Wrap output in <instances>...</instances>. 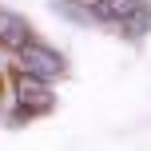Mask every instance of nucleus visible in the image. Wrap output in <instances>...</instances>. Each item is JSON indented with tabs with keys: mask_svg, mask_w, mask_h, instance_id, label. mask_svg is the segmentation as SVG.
Segmentation results:
<instances>
[{
	"mask_svg": "<svg viewBox=\"0 0 151 151\" xmlns=\"http://www.w3.org/2000/svg\"><path fill=\"white\" fill-rule=\"evenodd\" d=\"M20 68L28 76H40V80H56V76H64V56H56L52 48L36 44V40H24L20 48Z\"/></svg>",
	"mask_w": 151,
	"mask_h": 151,
	"instance_id": "nucleus-1",
	"label": "nucleus"
},
{
	"mask_svg": "<svg viewBox=\"0 0 151 151\" xmlns=\"http://www.w3.org/2000/svg\"><path fill=\"white\" fill-rule=\"evenodd\" d=\"M52 88H48V80H40V76H28L24 72L20 80H16V107H20L24 115H44V111H52Z\"/></svg>",
	"mask_w": 151,
	"mask_h": 151,
	"instance_id": "nucleus-2",
	"label": "nucleus"
},
{
	"mask_svg": "<svg viewBox=\"0 0 151 151\" xmlns=\"http://www.w3.org/2000/svg\"><path fill=\"white\" fill-rule=\"evenodd\" d=\"M119 28H123V36L143 40L147 32H151V4H147V0H135V4L119 16Z\"/></svg>",
	"mask_w": 151,
	"mask_h": 151,
	"instance_id": "nucleus-3",
	"label": "nucleus"
},
{
	"mask_svg": "<svg viewBox=\"0 0 151 151\" xmlns=\"http://www.w3.org/2000/svg\"><path fill=\"white\" fill-rule=\"evenodd\" d=\"M24 40H32L28 20H24V16H16V12H8V8H0V44L20 48Z\"/></svg>",
	"mask_w": 151,
	"mask_h": 151,
	"instance_id": "nucleus-4",
	"label": "nucleus"
},
{
	"mask_svg": "<svg viewBox=\"0 0 151 151\" xmlns=\"http://www.w3.org/2000/svg\"><path fill=\"white\" fill-rule=\"evenodd\" d=\"M135 4V0H91V16L104 24H119V16L127 12V8Z\"/></svg>",
	"mask_w": 151,
	"mask_h": 151,
	"instance_id": "nucleus-5",
	"label": "nucleus"
}]
</instances>
